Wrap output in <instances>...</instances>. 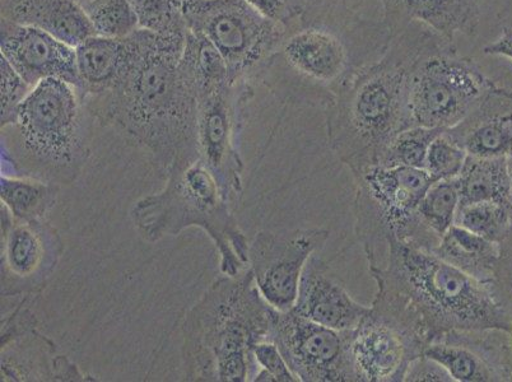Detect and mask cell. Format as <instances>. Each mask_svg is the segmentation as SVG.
Listing matches in <instances>:
<instances>
[{
  "instance_id": "52a82bcc",
  "label": "cell",
  "mask_w": 512,
  "mask_h": 382,
  "mask_svg": "<svg viewBox=\"0 0 512 382\" xmlns=\"http://www.w3.org/2000/svg\"><path fill=\"white\" fill-rule=\"evenodd\" d=\"M9 152L22 176L46 183L73 184L90 157L85 111L77 90L60 79L32 88L18 109Z\"/></svg>"
},
{
  "instance_id": "9a60e30c",
  "label": "cell",
  "mask_w": 512,
  "mask_h": 382,
  "mask_svg": "<svg viewBox=\"0 0 512 382\" xmlns=\"http://www.w3.org/2000/svg\"><path fill=\"white\" fill-rule=\"evenodd\" d=\"M63 242L44 220L16 221L2 207V295L32 296L53 274Z\"/></svg>"
},
{
  "instance_id": "7402d4cb",
  "label": "cell",
  "mask_w": 512,
  "mask_h": 382,
  "mask_svg": "<svg viewBox=\"0 0 512 382\" xmlns=\"http://www.w3.org/2000/svg\"><path fill=\"white\" fill-rule=\"evenodd\" d=\"M2 20L34 27L72 48L96 35L86 12L73 0H2Z\"/></svg>"
},
{
  "instance_id": "f35d334b",
  "label": "cell",
  "mask_w": 512,
  "mask_h": 382,
  "mask_svg": "<svg viewBox=\"0 0 512 382\" xmlns=\"http://www.w3.org/2000/svg\"><path fill=\"white\" fill-rule=\"evenodd\" d=\"M507 176H509V202L512 206V152L506 157Z\"/></svg>"
},
{
  "instance_id": "b9f144b4",
  "label": "cell",
  "mask_w": 512,
  "mask_h": 382,
  "mask_svg": "<svg viewBox=\"0 0 512 382\" xmlns=\"http://www.w3.org/2000/svg\"><path fill=\"white\" fill-rule=\"evenodd\" d=\"M511 335H512V330H511Z\"/></svg>"
},
{
  "instance_id": "3957f363",
  "label": "cell",
  "mask_w": 512,
  "mask_h": 382,
  "mask_svg": "<svg viewBox=\"0 0 512 382\" xmlns=\"http://www.w3.org/2000/svg\"><path fill=\"white\" fill-rule=\"evenodd\" d=\"M442 44L450 43L413 23L392 37L384 54L358 72L327 106L330 147L353 176L377 166L395 135L412 128L409 78L422 55Z\"/></svg>"
},
{
  "instance_id": "7a4b0ae2",
  "label": "cell",
  "mask_w": 512,
  "mask_h": 382,
  "mask_svg": "<svg viewBox=\"0 0 512 382\" xmlns=\"http://www.w3.org/2000/svg\"><path fill=\"white\" fill-rule=\"evenodd\" d=\"M369 268L377 288L372 305L409 326L426 346L453 330H512L490 284L432 251L390 241L384 259Z\"/></svg>"
},
{
  "instance_id": "5bb4252c",
  "label": "cell",
  "mask_w": 512,
  "mask_h": 382,
  "mask_svg": "<svg viewBox=\"0 0 512 382\" xmlns=\"http://www.w3.org/2000/svg\"><path fill=\"white\" fill-rule=\"evenodd\" d=\"M349 346L358 382H403L427 347L409 326L374 305L349 330Z\"/></svg>"
},
{
  "instance_id": "8d00e7d4",
  "label": "cell",
  "mask_w": 512,
  "mask_h": 382,
  "mask_svg": "<svg viewBox=\"0 0 512 382\" xmlns=\"http://www.w3.org/2000/svg\"><path fill=\"white\" fill-rule=\"evenodd\" d=\"M404 381L454 382V379L440 362H437L434 358L428 357L423 353L422 356L416 358V360L411 363Z\"/></svg>"
},
{
  "instance_id": "d6986e66",
  "label": "cell",
  "mask_w": 512,
  "mask_h": 382,
  "mask_svg": "<svg viewBox=\"0 0 512 382\" xmlns=\"http://www.w3.org/2000/svg\"><path fill=\"white\" fill-rule=\"evenodd\" d=\"M444 133L468 156H509L512 152V91L492 82L472 110Z\"/></svg>"
},
{
  "instance_id": "ab89813d",
  "label": "cell",
  "mask_w": 512,
  "mask_h": 382,
  "mask_svg": "<svg viewBox=\"0 0 512 382\" xmlns=\"http://www.w3.org/2000/svg\"><path fill=\"white\" fill-rule=\"evenodd\" d=\"M73 2H76L79 6L83 7L85 4L93 2V0H73Z\"/></svg>"
},
{
  "instance_id": "60d3db41",
  "label": "cell",
  "mask_w": 512,
  "mask_h": 382,
  "mask_svg": "<svg viewBox=\"0 0 512 382\" xmlns=\"http://www.w3.org/2000/svg\"><path fill=\"white\" fill-rule=\"evenodd\" d=\"M176 2H178L179 4H183L185 0H176Z\"/></svg>"
},
{
  "instance_id": "ac0fdd59",
  "label": "cell",
  "mask_w": 512,
  "mask_h": 382,
  "mask_svg": "<svg viewBox=\"0 0 512 382\" xmlns=\"http://www.w3.org/2000/svg\"><path fill=\"white\" fill-rule=\"evenodd\" d=\"M2 57L31 88L45 79H60L81 90L76 48L46 32L2 20Z\"/></svg>"
},
{
  "instance_id": "e575fe53",
  "label": "cell",
  "mask_w": 512,
  "mask_h": 382,
  "mask_svg": "<svg viewBox=\"0 0 512 382\" xmlns=\"http://www.w3.org/2000/svg\"><path fill=\"white\" fill-rule=\"evenodd\" d=\"M492 290L512 323V225L500 244Z\"/></svg>"
},
{
  "instance_id": "6da1fadb",
  "label": "cell",
  "mask_w": 512,
  "mask_h": 382,
  "mask_svg": "<svg viewBox=\"0 0 512 382\" xmlns=\"http://www.w3.org/2000/svg\"><path fill=\"white\" fill-rule=\"evenodd\" d=\"M186 36L138 29L129 36L125 71L110 91L87 102L91 114L148 149L167 170L178 158L200 153L197 87L180 64Z\"/></svg>"
},
{
  "instance_id": "8fae6325",
  "label": "cell",
  "mask_w": 512,
  "mask_h": 382,
  "mask_svg": "<svg viewBox=\"0 0 512 382\" xmlns=\"http://www.w3.org/2000/svg\"><path fill=\"white\" fill-rule=\"evenodd\" d=\"M271 340L302 382H358L349 330L341 332L295 310L276 312Z\"/></svg>"
},
{
  "instance_id": "e0dca14e",
  "label": "cell",
  "mask_w": 512,
  "mask_h": 382,
  "mask_svg": "<svg viewBox=\"0 0 512 382\" xmlns=\"http://www.w3.org/2000/svg\"><path fill=\"white\" fill-rule=\"evenodd\" d=\"M23 304L2 323V381L86 380L78 367L36 330L35 315Z\"/></svg>"
},
{
  "instance_id": "cb8c5ba5",
  "label": "cell",
  "mask_w": 512,
  "mask_h": 382,
  "mask_svg": "<svg viewBox=\"0 0 512 382\" xmlns=\"http://www.w3.org/2000/svg\"><path fill=\"white\" fill-rule=\"evenodd\" d=\"M432 253L477 281L492 286L500 244L454 225L441 237Z\"/></svg>"
},
{
  "instance_id": "4dcf8cb0",
  "label": "cell",
  "mask_w": 512,
  "mask_h": 382,
  "mask_svg": "<svg viewBox=\"0 0 512 382\" xmlns=\"http://www.w3.org/2000/svg\"><path fill=\"white\" fill-rule=\"evenodd\" d=\"M139 29L162 36L188 35V27L176 0H130Z\"/></svg>"
},
{
  "instance_id": "836d02e7",
  "label": "cell",
  "mask_w": 512,
  "mask_h": 382,
  "mask_svg": "<svg viewBox=\"0 0 512 382\" xmlns=\"http://www.w3.org/2000/svg\"><path fill=\"white\" fill-rule=\"evenodd\" d=\"M254 356L259 367L254 377V382L299 381L273 340H263V342L256 344Z\"/></svg>"
},
{
  "instance_id": "1f68e13d",
  "label": "cell",
  "mask_w": 512,
  "mask_h": 382,
  "mask_svg": "<svg viewBox=\"0 0 512 382\" xmlns=\"http://www.w3.org/2000/svg\"><path fill=\"white\" fill-rule=\"evenodd\" d=\"M467 157L464 149L442 133L428 149L425 170L435 183L441 180H454L462 172Z\"/></svg>"
},
{
  "instance_id": "5b68a950",
  "label": "cell",
  "mask_w": 512,
  "mask_h": 382,
  "mask_svg": "<svg viewBox=\"0 0 512 382\" xmlns=\"http://www.w3.org/2000/svg\"><path fill=\"white\" fill-rule=\"evenodd\" d=\"M276 312L260 295L249 267L217 279L184 321L186 380L254 381L259 370L254 348L271 339Z\"/></svg>"
},
{
  "instance_id": "8992f818",
  "label": "cell",
  "mask_w": 512,
  "mask_h": 382,
  "mask_svg": "<svg viewBox=\"0 0 512 382\" xmlns=\"http://www.w3.org/2000/svg\"><path fill=\"white\" fill-rule=\"evenodd\" d=\"M160 193L139 199L132 208L134 225L148 242L202 228L221 255L223 276L249 267V242L232 214V198L200 153L178 158L169 167Z\"/></svg>"
},
{
  "instance_id": "d590c367",
  "label": "cell",
  "mask_w": 512,
  "mask_h": 382,
  "mask_svg": "<svg viewBox=\"0 0 512 382\" xmlns=\"http://www.w3.org/2000/svg\"><path fill=\"white\" fill-rule=\"evenodd\" d=\"M246 2L264 17L285 27L305 11L311 0H246Z\"/></svg>"
},
{
  "instance_id": "484cf974",
  "label": "cell",
  "mask_w": 512,
  "mask_h": 382,
  "mask_svg": "<svg viewBox=\"0 0 512 382\" xmlns=\"http://www.w3.org/2000/svg\"><path fill=\"white\" fill-rule=\"evenodd\" d=\"M2 207L13 220L30 222L44 220L57 203L60 186L27 176L2 175L0 180Z\"/></svg>"
},
{
  "instance_id": "74e56055",
  "label": "cell",
  "mask_w": 512,
  "mask_h": 382,
  "mask_svg": "<svg viewBox=\"0 0 512 382\" xmlns=\"http://www.w3.org/2000/svg\"><path fill=\"white\" fill-rule=\"evenodd\" d=\"M483 53L487 55H498V57H505L512 60V29L506 27L495 43L488 44L486 48L483 49Z\"/></svg>"
},
{
  "instance_id": "ba28073f",
  "label": "cell",
  "mask_w": 512,
  "mask_h": 382,
  "mask_svg": "<svg viewBox=\"0 0 512 382\" xmlns=\"http://www.w3.org/2000/svg\"><path fill=\"white\" fill-rule=\"evenodd\" d=\"M355 180L357 236L369 267L384 259L390 241L428 251L439 245L418 216L422 198L435 183L425 169L374 166Z\"/></svg>"
},
{
  "instance_id": "4316f807",
  "label": "cell",
  "mask_w": 512,
  "mask_h": 382,
  "mask_svg": "<svg viewBox=\"0 0 512 382\" xmlns=\"http://www.w3.org/2000/svg\"><path fill=\"white\" fill-rule=\"evenodd\" d=\"M455 225L501 244L512 225V206L504 202H478L459 206Z\"/></svg>"
},
{
  "instance_id": "4fadbf2b",
  "label": "cell",
  "mask_w": 512,
  "mask_h": 382,
  "mask_svg": "<svg viewBox=\"0 0 512 382\" xmlns=\"http://www.w3.org/2000/svg\"><path fill=\"white\" fill-rule=\"evenodd\" d=\"M251 91L244 85L222 83L199 88L198 144L200 156L208 163L232 200L242 191V163L237 151L242 102Z\"/></svg>"
},
{
  "instance_id": "f1b7e54d",
  "label": "cell",
  "mask_w": 512,
  "mask_h": 382,
  "mask_svg": "<svg viewBox=\"0 0 512 382\" xmlns=\"http://www.w3.org/2000/svg\"><path fill=\"white\" fill-rule=\"evenodd\" d=\"M445 130L435 128L412 127L395 135L385 148L377 166L414 167L425 169L426 157L431 143Z\"/></svg>"
},
{
  "instance_id": "ffe728a7",
  "label": "cell",
  "mask_w": 512,
  "mask_h": 382,
  "mask_svg": "<svg viewBox=\"0 0 512 382\" xmlns=\"http://www.w3.org/2000/svg\"><path fill=\"white\" fill-rule=\"evenodd\" d=\"M292 310L320 325L348 332L360 323L369 307L353 300L328 264L315 254L302 273L299 296Z\"/></svg>"
},
{
  "instance_id": "30bf717a",
  "label": "cell",
  "mask_w": 512,
  "mask_h": 382,
  "mask_svg": "<svg viewBox=\"0 0 512 382\" xmlns=\"http://www.w3.org/2000/svg\"><path fill=\"white\" fill-rule=\"evenodd\" d=\"M474 60L459 57L455 45L442 44L422 55L408 86L412 127L453 128L491 86Z\"/></svg>"
},
{
  "instance_id": "7c38bea8",
  "label": "cell",
  "mask_w": 512,
  "mask_h": 382,
  "mask_svg": "<svg viewBox=\"0 0 512 382\" xmlns=\"http://www.w3.org/2000/svg\"><path fill=\"white\" fill-rule=\"evenodd\" d=\"M325 228L262 231L249 245V269L264 300L279 312L291 311L311 256L324 248Z\"/></svg>"
},
{
  "instance_id": "d6a6232c",
  "label": "cell",
  "mask_w": 512,
  "mask_h": 382,
  "mask_svg": "<svg viewBox=\"0 0 512 382\" xmlns=\"http://www.w3.org/2000/svg\"><path fill=\"white\" fill-rule=\"evenodd\" d=\"M0 76H2V129H6L16 123L18 109L32 88L3 57H0Z\"/></svg>"
},
{
  "instance_id": "2e32d148",
  "label": "cell",
  "mask_w": 512,
  "mask_h": 382,
  "mask_svg": "<svg viewBox=\"0 0 512 382\" xmlns=\"http://www.w3.org/2000/svg\"><path fill=\"white\" fill-rule=\"evenodd\" d=\"M458 382H512V335L504 329L453 330L425 349Z\"/></svg>"
},
{
  "instance_id": "9c48e42d",
  "label": "cell",
  "mask_w": 512,
  "mask_h": 382,
  "mask_svg": "<svg viewBox=\"0 0 512 382\" xmlns=\"http://www.w3.org/2000/svg\"><path fill=\"white\" fill-rule=\"evenodd\" d=\"M181 12L188 30L220 51L234 85L267 69L285 32L246 0H185Z\"/></svg>"
},
{
  "instance_id": "603a6c76",
  "label": "cell",
  "mask_w": 512,
  "mask_h": 382,
  "mask_svg": "<svg viewBox=\"0 0 512 382\" xmlns=\"http://www.w3.org/2000/svg\"><path fill=\"white\" fill-rule=\"evenodd\" d=\"M132 46L129 36L109 39L91 36L76 48L77 68L83 95L93 97L110 91L127 68Z\"/></svg>"
},
{
  "instance_id": "44dd1931",
  "label": "cell",
  "mask_w": 512,
  "mask_h": 382,
  "mask_svg": "<svg viewBox=\"0 0 512 382\" xmlns=\"http://www.w3.org/2000/svg\"><path fill=\"white\" fill-rule=\"evenodd\" d=\"M390 39L413 23L428 27L450 44L455 35H476L481 22L479 0H380Z\"/></svg>"
},
{
  "instance_id": "83f0119b",
  "label": "cell",
  "mask_w": 512,
  "mask_h": 382,
  "mask_svg": "<svg viewBox=\"0 0 512 382\" xmlns=\"http://www.w3.org/2000/svg\"><path fill=\"white\" fill-rule=\"evenodd\" d=\"M460 206L458 181L441 180L430 186L418 206L422 225L432 235L441 237L455 225L456 212Z\"/></svg>"
},
{
  "instance_id": "d4e9b609",
  "label": "cell",
  "mask_w": 512,
  "mask_h": 382,
  "mask_svg": "<svg viewBox=\"0 0 512 382\" xmlns=\"http://www.w3.org/2000/svg\"><path fill=\"white\" fill-rule=\"evenodd\" d=\"M456 181L460 206L478 202L510 203L506 157L468 156Z\"/></svg>"
},
{
  "instance_id": "277c9868",
  "label": "cell",
  "mask_w": 512,
  "mask_h": 382,
  "mask_svg": "<svg viewBox=\"0 0 512 382\" xmlns=\"http://www.w3.org/2000/svg\"><path fill=\"white\" fill-rule=\"evenodd\" d=\"M388 30L367 20L347 0H311L285 26L276 54L288 86L309 104L328 106L353 77L384 54Z\"/></svg>"
},
{
  "instance_id": "f546056e",
  "label": "cell",
  "mask_w": 512,
  "mask_h": 382,
  "mask_svg": "<svg viewBox=\"0 0 512 382\" xmlns=\"http://www.w3.org/2000/svg\"><path fill=\"white\" fill-rule=\"evenodd\" d=\"M96 35L125 39L139 29L130 0H93L82 7Z\"/></svg>"
}]
</instances>
